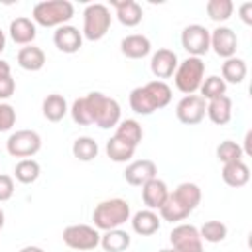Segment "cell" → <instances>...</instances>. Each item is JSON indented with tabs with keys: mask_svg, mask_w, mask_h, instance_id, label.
<instances>
[{
	"mask_svg": "<svg viewBox=\"0 0 252 252\" xmlns=\"http://www.w3.org/2000/svg\"><path fill=\"white\" fill-rule=\"evenodd\" d=\"M130 203L124 199H106L100 201L93 211V220L96 230H112L120 228L126 220H130Z\"/></svg>",
	"mask_w": 252,
	"mask_h": 252,
	"instance_id": "cell-1",
	"label": "cell"
},
{
	"mask_svg": "<svg viewBox=\"0 0 252 252\" xmlns=\"http://www.w3.org/2000/svg\"><path fill=\"white\" fill-rule=\"evenodd\" d=\"M85 100H87L93 124H96L98 128L118 126V122H120V104L112 96H106L104 93L93 91L85 96Z\"/></svg>",
	"mask_w": 252,
	"mask_h": 252,
	"instance_id": "cell-2",
	"label": "cell"
},
{
	"mask_svg": "<svg viewBox=\"0 0 252 252\" xmlns=\"http://www.w3.org/2000/svg\"><path fill=\"white\" fill-rule=\"evenodd\" d=\"M75 16V6L69 0H45L37 2L32 10L33 24L43 28H59L65 26Z\"/></svg>",
	"mask_w": 252,
	"mask_h": 252,
	"instance_id": "cell-3",
	"label": "cell"
},
{
	"mask_svg": "<svg viewBox=\"0 0 252 252\" xmlns=\"http://www.w3.org/2000/svg\"><path fill=\"white\" fill-rule=\"evenodd\" d=\"M205 79V61L201 57H187L181 63H177V69L173 73L175 89L183 94H195L201 89V83Z\"/></svg>",
	"mask_w": 252,
	"mask_h": 252,
	"instance_id": "cell-4",
	"label": "cell"
},
{
	"mask_svg": "<svg viewBox=\"0 0 252 252\" xmlns=\"http://www.w3.org/2000/svg\"><path fill=\"white\" fill-rule=\"evenodd\" d=\"M112 24V16L108 6L104 4H89L83 12V37L89 41H98L102 39Z\"/></svg>",
	"mask_w": 252,
	"mask_h": 252,
	"instance_id": "cell-5",
	"label": "cell"
},
{
	"mask_svg": "<svg viewBox=\"0 0 252 252\" xmlns=\"http://www.w3.org/2000/svg\"><path fill=\"white\" fill-rule=\"evenodd\" d=\"M63 242L73 250L89 252L100 244V232L89 224H69L63 230Z\"/></svg>",
	"mask_w": 252,
	"mask_h": 252,
	"instance_id": "cell-6",
	"label": "cell"
},
{
	"mask_svg": "<svg viewBox=\"0 0 252 252\" xmlns=\"http://www.w3.org/2000/svg\"><path fill=\"white\" fill-rule=\"evenodd\" d=\"M6 150L14 158H32L41 150V136L35 130H16L6 140Z\"/></svg>",
	"mask_w": 252,
	"mask_h": 252,
	"instance_id": "cell-7",
	"label": "cell"
},
{
	"mask_svg": "<svg viewBox=\"0 0 252 252\" xmlns=\"http://www.w3.org/2000/svg\"><path fill=\"white\" fill-rule=\"evenodd\" d=\"M181 45L189 57H201L211 49V32L201 24L185 26L181 32Z\"/></svg>",
	"mask_w": 252,
	"mask_h": 252,
	"instance_id": "cell-8",
	"label": "cell"
},
{
	"mask_svg": "<svg viewBox=\"0 0 252 252\" xmlns=\"http://www.w3.org/2000/svg\"><path fill=\"white\" fill-rule=\"evenodd\" d=\"M169 242L173 252H203V240L195 224L181 222L173 226L169 234Z\"/></svg>",
	"mask_w": 252,
	"mask_h": 252,
	"instance_id": "cell-9",
	"label": "cell"
},
{
	"mask_svg": "<svg viewBox=\"0 0 252 252\" xmlns=\"http://www.w3.org/2000/svg\"><path fill=\"white\" fill-rule=\"evenodd\" d=\"M207 114V100L201 94H185L177 106H175V116L181 124L193 126L199 124Z\"/></svg>",
	"mask_w": 252,
	"mask_h": 252,
	"instance_id": "cell-10",
	"label": "cell"
},
{
	"mask_svg": "<svg viewBox=\"0 0 252 252\" xmlns=\"http://www.w3.org/2000/svg\"><path fill=\"white\" fill-rule=\"evenodd\" d=\"M236 47H238V37H236V33L230 28L219 26V28H215L211 32V49L219 57H222V59L234 57Z\"/></svg>",
	"mask_w": 252,
	"mask_h": 252,
	"instance_id": "cell-11",
	"label": "cell"
},
{
	"mask_svg": "<svg viewBox=\"0 0 252 252\" xmlns=\"http://www.w3.org/2000/svg\"><path fill=\"white\" fill-rule=\"evenodd\" d=\"M158 177V165L152 159H136L130 161L124 169V179L130 185L142 187L144 183H148L150 179Z\"/></svg>",
	"mask_w": 252,
	"mask_h": 252,
	"instance_id": "cell-12",
	"label": "cell"
},
{
	"mask_svg": "<svg viewBox=\"0 0 252 252\" xmlns=\"http://www.w3.org/2000/svg\"><path fill=\"white\" fill-rule=\"evenodd\" d=\"M177 55L175 51L167 49V47H161L158 49L154 55H152V61H150V69L154 73V77L158 81H163V79H169L173 77L175 69H177Z\"/></svg>",
	"mask_w": 252,
	"mask_h": 252,
	"instance_id": "cell-13",
	"label": "cell"
},
{
	"mask_svg": "<svg viewBox=\"0 0 252 252\" xmlns=\"http://www.w3.org/2000/svg\"><path fill=\"white\" fill-rule=\"evenodd\" d=\"M167 197H169L167 183L159 177H154V179H150L148 183L142 185V201H144L146 209L159 211V207L167 201Z\"/></svg>",
	"mask_w": 252,
	"mask_h": 252,
	"instance_id": "cell-14",
	"label": "cell"
},
{
	"mask_svg": "<svg viewBox=\"0 0 252 252\" xmlns=\"http://www.w3.org/2000/svg\"><path fill=\"white\" fill-rule=\"evenodd\" d=\"M53 43L63 53H77L83 45V33L79 32V28L65 24L53 32Z\"/></svg>",
	"mask_w": 252,
	"mask_h": 252,
	"instance_id": "cell-15",
	"label": "cell"
},
{
	"mask_svg": "<svg viewBox=\"0 0 252 252\" xmlns=\"http://www.w3.org/2000/svg\"><path fill=\"white\" fill-rule=\"evenodd\" d=\"M110 6L116 10V18L122 26L126 28H134L142 22V6L134 0H110Z\"/></svg>",
	"mask_w": 252,
	"mask_h": 252,
	"instance_id": "cell-16",
	"label": "cell"
},
{
	"mask_svg": "<svg viewBox=\"0 0 252 252\" xmlns=\"http://www.w3.org/2000/svg\"><path fill=\"white\" fill-rule=\"evenodd\" d=\"M132 230L140 236H152L159 230V224H161V219L156 211L152 209H142L138 213H134L132 217Z\"/></svg>",
	"mask_w": 252,
	"mask_h": 252,
	"instance_id": "cell-17",
	"label": "cell"
},
{
	"mask_svg": "<svg viewBox=\"0 0 252 252\" xmlns=\"http://www.w3.org/2000/svg\"><path fill=\"white\" fill-rule=\"evenodd\" d=\"M207 116L217 126L228 124L230 118H232V100H230V96L222 94V96H217L213 100H207Z\"/></svg>",
	"mask_w": 252,
	"mask_h": 252,
	"instance_id": "cell-18",
	"label": "cell"
},
{
	"mask_svg": "<svg viewBox=\"0 0 252 252\" xmlns=\"http://www.w3.org/2000/svg\"><path fill=\"white\" fill-rule=\"evenodd\" d=\"M35 33H37V30H35L33 20H30L26 16H20L10 22V37L18 45H32L35 39Z\"/></svg>",
	"mask_w": 252,
	"mask_h": 252,
	"instance_id": "cell-19",
	"label": "cell"
},
{
	"mask_svg": "<svg viewBox=\"0 0 252 252\" xmlns=\"http://www.w3.org/2000/svg\"><path fill=\"white\" fill-rule=\"evenodd\" d=\"M183 209H187L189 213H193L197 209V205L201 203V189L197 183H191V181H183L179 183L171 193H169Z\"/></svg>",
	"mask_w": 252,
	"mask_h": 252,
	"instance_id": "cell-20",
	"label": "cell"
},
{
	"mask_svg": "<svg viewBox=\"0 0 252 252\" xmlns=\"http://www.w3.org/2000/svg\"><path fill=\"white\" fill-rule=\"evenodd\" d=\"M120 51L128 59H142L152 51V43L142 33H130L120 41Z\"/></svg>",
	"mask_w": 252,
	"mask_h": 252,
	"instance_id": "cell-21",
	"label": "cell"
},
{
	"mask_svg": "<svg viewBox=\"0 0 252 252\" xmlns=\"http://www.w3.org/2000/svg\"><path fill=\"white\" fill-rule=\"evenodd\" d=\"M16 59H18V65L24 71H39L45 65V53H43V49L37 47V45H33V43L20 47Z\"/></svg>",
	"mask_w": 252,
	"mask_h": 252,
	"instance_id": "cell-22",
	"label": "cell"
},
{
	"mask_svg": "<svg viewBox=\"0 0 252 252\" xmlns=\"http://www.w3.org/2000/svg\"><path fill=\"white\" fill-rule=\"evenodd\" d=\"M222 181L230 187H244L250 181V167L244 161H232L222 165Z\"/></svg>",
	"mask_w": 252,
	"mask_h": 252,
	"instance_id": "cell-23",
	"label": "cell"
},
{
	"mask_svg": "<svg viewBox=\"0 0 252 252\" xmlns=\"http://www.w3.org/2000/svg\"><path fill=\"white\" fill-rule=\"evenodd\" d=\"M41 110H43V116L49 120V122H59L65 118V114L69 112L67 108V100L57 94V93H51L43 98V104H41Z\"/></svg>",
	"mask_w": 252,
	"mask_h": 252,
	"instance_id": "cell-24",
	"label": "cell"
},
{
	"mask_svg": "<svg viewBox=\"0 0 252 252\" xmlns=\"http://www.w3.org/2000/svg\"><path fill=\"white\" fill-rule=\"evenodd\" d=\"M100 246L106 252H124L130 246V234L122 228L104 230V234H100Z\"/></svg>",
	"mask_w": 252,
	"mask_h": 252,
	"instance_id": "cell-25",
	"label": "cell"
},
{
	"mask_svg": "<svg viewBox=\"0 0 252 252\" xmlns=\"http://www.w3.org/2000/svg\"><path fill=\"white\" fill-rule=\"evenodd\" d=\"M128 102H130V108H132L136 114H142V116H148V114H152V112L158 110L156 104H154V100H152V96H150V93L146 91L144 85L132 89Z\"/></svg>",
	"mask_w": 252,
	"mask_h": 252,
	"instance_id": "cell-26",
	"label": "cell"
},
{
	"mask_svg": "<svg viewBox=\"0 0 252 252\" xmlns=\"http://www.w3.org/2000/svg\"><path fill=\"white\" fill-rule=\"evenodd\" d=\"M114 136L120 138V140H124V142H128V144H132L136 148L142 142V138H144V130H142V124L138 120L126 118V120H120L118 122Z\"/></svg>",
	"mask_w": 252,
	"mask_h": 252,
	"instance_id": "cell-27",
	"label": "cell"
},
{
	"mask_svg": "<svg viewBox=\"0 0 252 252\" xmlns=\"http://www.w3.org/2000/svg\"><path fill=\"white\" fill-rule=\"evenodd\" d=\"M248 73V67H246V61L240 59V57H230V59H224L222 63V81L224 83H232V85H240L244 81Z\"/></svg>",
	"mask_w": 252,
	"mask_h": 252,
	"instance_id": "cell-28",
	"label": "cell"
},
{
	"mask_svg": "<svg viewBox=\"0 0 252 252\" xmlns=\"http://www.w3.org/2000/svg\"><path fill=\"white\" fill-rule=\"evenodd\" d=\"M134 152H136V148H134L132 144H128V142H124V140H120V138H116V136H112V138L106 142V156H108L112 161H116V163L130 161V159L134 158Z\"/></svg>",
	"mask_w": 252,
	"mask_h": 252,
	"instance_id": "cell-29",
	"label": "cell"
},
{
	"mask_svg": "<svg viewBox=\"0 0 252 252\" xmlns=\"http://www.w3.org/2000/svg\"><path fill=\"white\" fill-rule=\"evenodd\" d=\"M146 87V91L150 93V96H152V100H154V104H156V108L159 110V108H165L169 102H171V87L165 83V81H150V83H146L144 85Z\"/></svg>",
	"mask_w": 252,
	"mask_h": 252,
	"instance_id": "cell-30",
	"label": "cell"
},
{
	"mask_svg": "<svg viewBox=\"0 0 252 252\" xmlns=\"http://www.w3.org/2000/svg\"><path fill=\"white\" fill-rule=\"evenodd\" d=\"M39 173H41V167H39V163H37L33 158L20 159V161L16 163V167H14V177H16L20 183H24V185L33 183V181L39 177Z\"/></svg>",
	"mask_w": 252,
	"mask_h": 252,
	"instance_id": "cell-31",
	"label": "cell"
},
{
	"mask_svg": "<svg viewBox=\"0 0 252 252\" xmlns=\"http://www.w3.org/2000/svg\"><path fill=\"white\" fill-rule=\"evenodd\" d=\"M73 156L79 159V161H91L98 156V144L89 138V136H81L73 142Z\"/></svg>",
	"mask_w": 252,
	"mask_h": 252,
	"instance_id": "cell-32",
	"label": "cell"
},
{
	"mask_svg": "<svg viewBox=\"0 0 252 252\" xmlns=\"http://www.w3.org/2000/svg\"><path fill=\"white\" fill-rule=\"evenodd\" d=\"M199 234H201V240L205 242H211V244H217V242H222L228 234V228L224 222L220 220H207L201 228H199Z\"/></svg>",
	"mask_w": 252,
	"mask_h": 252,
	"instance_id": "cell-33",
	"label": "cell"
},
{
	"mask_svg": "<svg viewBox=\"0 0 252 252\" xmlns=\"http://www.w3.org/2000/svg\"><path fill=\"white\" fill-rule=\"evenodd\" d=\"M205 10L213 22H226L234 12V4L232 0H209Z\"/></svg>",
	"mask_w": 252,
	"mask_h": 252,
	"instance_id": "cell-34",
	"label": "cell"
},
{
	"mask_svg": "<svg viewBox=\"0 0 252 252\" xmlns=\"http://www.w3.org/2000/svg\"><path fill=\"white\" fill-rule=\"evenodd\" d=\"M199 91H201V96H203L205 100H213V98H217V96L226 94V83L222 81V77L211 75V77L203 79Z\"/></svg>",
	"mask_w": 252,
	"mask_h": 252,
	"instance_id": "cell-35",
	"label": "cell"
},
{
	"mask_svg": "<svg viewBox=\"0 0 252 252\" xmlns=\"http://www.w3.org/2000/svg\"><path fill=\"white\" fill-rule=\"evenodd\" d=\"M242 148L238 142H232V140H224L217 146V158L219 161L224 165V163H232V161H242Z\"/></svg>",
	"mask_w": 252,
	"mask_h": 252,
	"instance_id": "cell-36",
	"label": "cell"
},
{
	"mask_svg": "<svg viewBox=\"0 0 252 252\" xmlns=\"http://www.w3.org/2000/svg\"><path fill=\"white\" fill-rule=\"evenodd\" d=\"M191 213L187 211V209H183L171 195L167 197V201L159 207V219H163V220H169V222H179V220H183V219H187Z\"/></svg>",
	"mask_w": 252,
	"mask_h": 252,
	"instance_id": "cell-37",
	"label": "cell"
},
{
	"mask_svg": "<svg viewBox=\"0 0 252 252\" xmlns=\"http://www.w3.org/2000/svg\"><path fill=\"white\" fill-rule=\"evenodd\" d=\"M71 116H73V120L79 124V126H89V124H93V120H91V114H89V106H87V100H85V96H81V98H77L75 102H73V106H71Z\"/></svg>",
	"mask_w": 252,
	"mask_h": 252,
	"instance_id": "cell-38",
	"label": "cell"
},
{
	"mask_svg": "<svg viewBox=\"0 0 252 252\" xmlns=\"http://www.w3.org/2000/svg\"><path fill=\"white\" fill-rule=\"evenodd\" d=\"M14 124H16V110H14V106L8 104V102H0V132L12 130Z\"/></svg>",
	"mask_w": 252,
	"mask_h": 252,
	"instance_id": "cell-39",
	"label": "cell"
},
{
	"mask_svg": "<svg viewBox=\"0 0 252 252\" xmlns=\"http://www.w3.org/2000/svg\"><path fill=\"white\" fill-rule=\"evenodd\" d=\"M16 187H14V177L12 175H6V173H0V203L12 199Z\"/></svg>",
	"mask_w": 252,
	"mask_h": 252,
	"instance_id": "cell-40",
	"label": "cell"
},
{
	"mask_svg": "<svg viewBox=\"0 0 252 252\" xmlns=\"http://www.w3.org/2000/svg\"><path fill=\"white\" fill-rule=\"evenodd\" d=\"M16 91V81L12 79V75H4L0 77V102L8 100Z\"/></svg>",
	"mask_w": 252,
	"mask_h": 252,
	"instance_id": "cell-41",
	"label": "cell"
},
{
	"mask_svg": "<svg viewBox=\"0 0 252 252\" xmlns=\"http://www.w3.org/2000/svg\"><path fill=\"white\" fill-rule=\"evenodd\" d=\"M238 14H240V20H242L246 26H250V24H252V2H244V4H240Z\"/></svg>",
	"mask_w": 252,
	"mask_h": 252,
	"instance_id": "cell-42",
	"label": "cell"
},
{
	"mask_svg": "<svg viewBox=\"0 0 252 252\" xmlns=\"http://www.w3.org/2000/svg\"><path fill=\"white\" fill-rule=\"evenodd\" d=\"M240 148H242V154H244V156H252V130L246 132V136H244V146H240Z\"/></svg>",
	"mask_w": 252,
	"mask_h": 252,
	"instance_id": "cell-43",
	"label": "cell"
},
{
	"mask_svg": "<svg viewBox=\"0 0 252 252\" xmlns=\"http://www.w3.org/2000/svg\"><path fill=\"white\" fill-rule=\"evenodd\" d=\"M4 75H12V69H10V63L8 61L0 59V77H4Z\"/></svg>",
	"mask_w": 252,
	"mask_h": 252,
	"instance_id": "cell-44",
	"label": "cell"
},
{
	"mask_svg": "<svg viewBox=\"0 0 252 252\" xmlns=\"http://www.w3.org/2000/svg\"><path fill=\"white\" fill-rule=\"evenodd\" d=\"M18 252H45L43 248H39V246H33V244H30V246H24V248H20Z\"/></svg>",
	"mask_w": 252,
	"mask_h": 252,
	"instance_id": "cell-45",
	"label": "cell"
},
{
	"mask_svg": "<svg viewBox=\"0 0 252 252\" xmlns=\"http://www.w3.org/2000/svg\"><path fill=\"white\" fill-rule=\"evenodd\" d=\"M4 47H6V35H4V32L0 30V53L4 51Z\"/></svg>",
	"mask_w": 252,
	"mask_h": 252,
	"instance_id": "cell-46",
	"label": "cell"
},
{
	"mask_svg": "<svg viewBox=\"0 0 252 252\" xmlns=\"http://www.w3.org/2000/svg\"><path fill=\"white\" fill-rule=\"evenodd\" d=\"M2 226H4V211L0 209V230H2Z\"/></svg>",
	"mask_w": 252,
	"mask_h": 252,
	"instance_id": "cell-47",
	"label": "cell"
},
{
	"mask_svg": "<svg viewBox=\"0 0 252 252\" xmlns=\"http://www.w3.org/2000/svg\"><path fill=\"white\" fill-rule=\"evenodd\" d=\"M159 252H173V250H171V248H161Z\"/></svg>",
	"mask_w": 252,
	"mask_h": 252,
	"instance_id": "cell-48",
	"label": "cell"
}]
</instances>
